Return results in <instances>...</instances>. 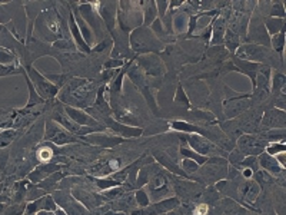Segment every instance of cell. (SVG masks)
I'll return each instance as SVG.
<instances>
[{"mask_svg": "<svg viewBox=\"0 0 286 215\" xmlns=\"http://www.w3.org/2000/svg\"><path fill=\"white\" fill-rule=\"evenodd\" d=\"M46 139H49L54 145H64V143L76 142L74 135H72L69 131H66L59 123L49 121L46 125Z\"/></svg>", "mask_w": 286, "mask_h": 215, "instance_id": "6da1fadb", "label": "cell"}, {"mask_svg": "<svg viewBox=\"0 0 286 215\" xmlns=\"http://www.w3.org/2000/svg\"><path fill=\"white\" fill-rule=\"evenodd\" d=\"M90 98V86L84 81H74L70 86V101L69 102L76 106L88 105V99Z\"/></svg>", "mask_w": 286, "mask_h": 215, "instance_id": "7a4b0ae2", "label": "cell"}, {"mask_svg": "<svg viewBox=\"0 0 286 215\" xmlns=\"http://www.w3.org/2000/svg\"><path fill=\"white\" fill-rule=\"evenodd\" d=\"M238 148L245 155H258L264 151V142L252 135H245L238 141Z\"/></svg>", "mask_w": 286, "mask_h": 215, "instance_id": "3957f363", "label": "cell"}, {"mask_svg": "<svg viewBox=\"0 0 286 215\" xmlns=\"http://www.w3.org/2000/svg\"><path fill=\"white\" fill-rule=\"evenodd\" d=\"M188 141L190 143L192 149L199 155L206 156V155L212 154V152H216V146H214V143L209 142L206 138L200 136V135H189Z\"/></svg>", "mask_w": 286, "mask_h": 215, "instance_id": "277c9868", "label": "cell"}, {"mask_svg": "<svg viewBox=\"0 0 286 215\" xmlns=\"http://www.w3.org/2000/svg\"><path fill=\"white\" fill-rule=\"evenodd\" d=\"M66 115L70 118L72 121L74 123H78V125H82V126H94V128H98V129H100L98 125V121L96 119H93L92 116H89L86 112H83V111H79V109H76V108H72V106H68L66 108Z\"/></svg>", "mask_w": 286, "mask_h": 215, "instance_id": "5b68a950", "label": "cell"}, {"mask_svg": "<svg viewBox=\"0 0 286 215\" xmlns=\"http://www.w3.org/2000/svg\"><path fill=\"white\" fill-rule=\"evenodd\" d=\"M88 142L94 143L98 146H103V148H112L119 143L123 142V138H118V136H109V135H100V133H94V135H86Z\"/></svg>", "mask_w": 286, "mask_h": 215, "instance_id": "8992f818", "label": "cell"}, {"mask_svg": "<svg viewBox=\"0 0 286 215\" xmlns=\"http://www.w3.org/2000/svg\"><path fill=\"white\" fill-rule=\"evenodd\" d=\"M106 122L116 132V135H120V138H132V136H140L142 135V129L124 126L122 123L114 122L113 119H109V118L106 119Z\"/></svg>", "mask_w": 286, "mask_h": 215, "instance_id": "52a82bcc", "label": "cell"}, {"mask_svg": "<svg viewBox=\"0 0 286 215\" xmlns=\"http://www.w3.org/2000/svg\"><path fill=\"white\" fill-rule=\"evenodd\" d=\"M149 188H150V191H152V194H154V199L158 192H160L162 195H166L168 194V191H169L168 179L164 178V175L156 174L154 178L150 179V182H149Z\"/></svg>", "mask_w": 286, "mask_h": 215, "instance_id": "ba28073f", "label": "cell"}, {"mask_svg": "<svg viewBox=\"0 0 286 215\" xmlns=\"http://www.w3.org/2000/svg\"><path fill=\"white\" fill-rule=\"evenodd\" d=\"M259 162H260V166L268 171V172H270V174H280L282 172V169H284V166H280V164L276 161V158H274L272 155L269 154H262L260 155V158H259Z\"/></svg>", "mask_w": 286, "mask_h": 215, "instance_id": "9c48e42d", "label": "cell"}, {"mask_svg": "<svg viewBox=\"0 0 286 215\" xmlns=\"http://www.w3.org/2000/svg\"><path fill=\"white\" fill-rule=\"evenodd\" d=\"M58 169V166L56 165H44V166H39V168H36L30 175H29V179H30V182H40L43 179H46L48 176L50 174H53L54 171Z\"/></svg>", "mask_w": 286, "mask_h": 215, "instance_id": "30bf717a", "label": "cell"}, {"mask_svg": "<svg viewBox=\"0 0 286 215\" xmlns=\"http://www.w3.org/2000/svg\"><path fill=\"white\" fill-rule=\"evenodd\" d=\"M118 168H119V161H108V162H104V164H99V165H94L92 168V174L96 175V176H104V175L110 174L113 171H118Z\"/></svg>", "mask_w": 286, "mask_h": 215, "instance_id": "8fae6325", "label": "cell"}, {"mask_svg": "<svg viewBox=\"0 0 286 215\" xmlns=\"http://www.w3.org/2000/svg\"><path fill=\"white\" fill-rule=\"evenodd\" d=\"M73 192H74L76 198H78L82 204L88 205L89 208H92L94 205H99V201H98L96 195L90 194V192H88V191H83L80 188H76Z\"/></svg>", "mask_w": 286, "mask_h": 215, "instance_id": "7c38bea8", "label": "cell"}, {"mask_svg": "<svg viewBox=\"0 0 286 215\" xmlns=\"http://www.w3.org/2000/svg\"><path fill=\"white\" fill-rule=\"evenodd\" d=\"M240 192L248 201H255V198L259 195V185L254 181H248L240 186Z\"/></svg>", "mask_w": 286, "mask_h": 215, "instance_id": "4fadbf2b", "label": "cell"}, {"mask_svg": "<svg viewBox=\"0 0 286 215\" xmlns=\"http://www.w3.org/2000/svg\"><path fill=\"white\" fill-rule=\"evenodd\" d=\"M275 122H279L280 128L284 126V123H285V113L282 112V111H270V112L266 115L265 125H268V126H278V123Z\"/></svg>", "mask_w": 286, "mask_h": 215, "instance_id": "5bb4252c", "label": "cell"}, {"mask_svg": "<svg viewBox=\"0 0 286 215\" xmlns=\"http://www.w3.org/2000/svg\"><path fill=\"white\" fill-rule=\"evenodd\" d=\"M180 152H182V155H184V158L192 159V161H194L198 165H202L208 161V158H206V156H204V155H199L198 152H194V149H189V148H182V149H180Z\"/></svg>", "mask_w": 286, "mask_h": 215, "instance_id": "9a60e30c", "label": "cell"}, {"mask_svg": "<svg viewBox=\"0 0 286 215\" xmlns=\"http://www.w3.org/2000/svg\"><path fill=\"white\" fill-rule=\"evenodd\" d=\"M14 138H16V131L13 129H4L3 132H0V149L8 148Z\"/></svg>", "mask_w": 286, "mask_h": 215, "instance_id": "2e32d148", "label": "cell"}, {"mask_svg": "<svg viewBox=\"0 0 286 215\" xmlns=\"http://www.w3.org/2000/svg\"><path fill=\"white\" fill-rule=\"evenodd\" d=\"M38 156H39V159H40V161H44V162L50 161V158L53 156V152H52L50 146H49V145H46L44 148H40V149H39V152H38Z\"/></svg>", "mask_w": 286, "mask_h": 215, "instance_id": "e0dca14e", "label": "cell"}, {"mask_svg": "<svg viewBox=\"0 0 286 215\" xmlns=\"http://www.w3.org/2000/svg\"><path fill=\"white\" fill-rule=\"evenodd\" d=\"M13 61H14V56L12 55L10 52L4 51V49L0 48V65H9Z\"/></svg>", "mask_w": 286, "mask_h": 215, "instance_id": "ac0fdd59", "label": "cell"}, {"mask_svg": "<svg viewBox=\"0 0 286 215\" xmlns=\"http://www.w3.org/2000/svg\"><path fill=\"white\" fill-rule=\"evenodd\" d=\"M28 83H29V88H30V98H29L28 108H30V106H33V105H36V103H40L42 98H39V96H38V93L34 92V89H33V86H32V82L29 78H28Z\"/></svg>", "mask_w": 286, "mask_h": 215, "instance_id": "d6986e66", "label": "cell"}, {"mask_svg": "<svg viewBox=\"0 0 286 215\" xmlns=\"http://www.w3.org/2000/svg\"><path fill=\"white\" fill-rule=\"evenodd\" d=\"M182 168H184V172H196L198 171V164L194 162V161H192V159H184V164H182Z\"/></svg>", "mask_w": 286, "mask_h": 215, "instance_id": "ffe728a7", "label": "cell"}, {"mask_svg": "<svg viewBox=\"0 0 286 215\" xmlns=\"http://www.w3.org/2000/svg\"><path fill=\"white\" fill-rule=\"evenodd\" d=\"M285 152V145L284 143H274L268 148V154L269 155H278V154H284Z\"/></svg>", "mask_w": 286, "mask_h": 215, "instance_id": "44dd1931", "label": "cell"}, {"mask_svg": "<svg viewBox=\"0 0 286 215\" xmlns=\"http://www.w3.org/2000/svg\"><path fill=\"white\" fill-rule=\"evenodd\" d=\"M136 201H138V204L142 205V206H148L149 205V196L146 195V192L144 191H138L136 192Z\"/></svg>", "mask_w": 286, "mask_h": 215, "instance_id": "7402d4cb", "label": "cell"}, {"mask_svg": "<svg viewBox=\"0 0 286 215\" xmlns=\"http://www.w3.org/2000/svg\"><path fill=\"white\" fill-rule=\"evenodd\" d=\"M208 212V206L206 205H200V206H198L196 208V211H194V214L196 215H206Z\"/></svg>", "mask_w": 286, "mask_h": 215, "instance_id": "603a6c76", "label": "cell"}, {"mask_svg": "<svg viewBox=\"0 0 286 215\" xmlns=\"http://www.w3.org/2000/svg\"><path fill=\"white\" fill-rule=\"evenodd\" d=\"M36 215H56V214L52 212V211H39Z\"/></svg>", "mask_w": 286, "mask_h": 215, "instance_id": "cb8c5ba5", "label": "cell"}, {"mask_svg": "<svg viewBox=\"0 0 286 215\" xmlns=\"http://www.w3.org/2000/svg\"><path fill=\"white\" fill-rule=\"evenodd\" d=\"M2 115H6V112H4L3 109H0V116H2Z\"/></svg>", "mask_w": 286, "mask_h": 215, "instance_id": "d4e9b609", "label": "cell"}]
</instances>
